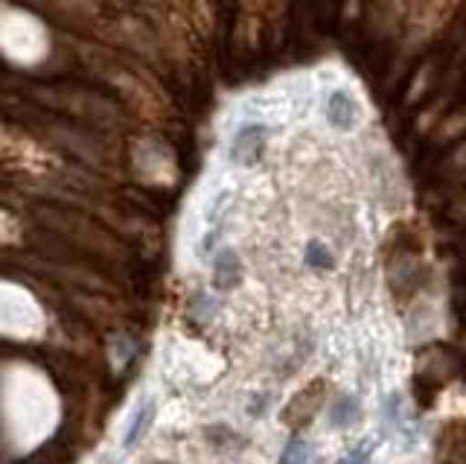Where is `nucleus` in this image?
<instances>
[{
  "mask_svg": "<svg viewBox=\"0 0 466 464\" xmlns=\"http://www.w3.org/2000/svg\"><path fill=\"white\" fill-rule=\"evenodd\" d=\"M324 114L335 132H353L361 120V106L347 88H335L324 99Z\"/></svg>",
  "mask_w": 466,
  "mask_h": 464,
  "instance_id": "f257e3e1",
  "label": "nucleus"
},
{
  "mask_svg": "<svg viewBox=\"0 0 466 464\" xmlns=\"http://www.w3.org/2000/svg\"><path fill=\"white\" fill-rule=\"evenodd\" d=\"M266 140H268V129L262 123H245L237 138H233V158H237L239 164L251 167L257 164L262 152H266Z\"/></svg>",
  "mask_w": 466,
  "mask_h": 464,
  "instance_id": "f03ea898",
  "label": "nucleus"
},
{
  "mask_svg": "<svg viewBox=\"0 0 466 464\" xmlns=\"http://www.w3.org/2000/svg\"><path fill=\"white\" fill-rule=\"evenodd\" d=\"M320 400H324V383H312L309 388H303L300 395L291 400V406L286 409L283 420H286L289 427H300L303 420H309L315 415Z\"/></svg>",
  "mask_w": 466,
  "mask_h": 464,
  "instance_id": "7ed1b4c3",
  "label": "nucleus"
},
{
  "mask_svg": "<svg viewBox=\"0 0 466 464\" xmlns=\"http://www.w3.org/2000/svg\"><path fill=\"white\" fill-rule=\"evenodd\" d=\"M359 418V400L356 397H350V395H344V397H339L332 403V412H329V424L332 427H350L353 420Z\"/></svg>",
  "mask_w": 466,
  "mask_h": 464,
  "instance_id": "20e7f679",
  "label": "nucleus"
},
{
  "mask_svg": "<svg viewBox=\"0 0 466 464\" xmlns=\"http://www.w3.org/2000/svg\"><path fill=\"white\" fill-rule=\"evenodd\" d=\"M239 281V260L233 252H222L216 260V284L218 286H233Z\"/></svg>",
  "mask_w": 466,
  "mask_h": 464,
  "instance_id": "39448f33",
  "label": "nucleus"
},
{
  "mask_svg": "<svg viewBox=\"0 0 466 464\" xmlns=\"http://www.w3.org/2000/svg\"><path fill=\"white\" fill-rule=\"evenodd\" d=\"M306 263L312 269H332V252L327 249V242L309 240V245H306Z\"/></svg>",
  "mask_w": 466,
  "mask_h": 464,
  "instance_id": "423d86ee",
  "label": "nucleus"
},
{
  "mask_svg": "<svg viewBox=\"0 0 466 464\" xmlns=\"http://www.w3.org/2000/svg\"><path fill=\"white\" fill-rule=\"evenodd\" d=\"M306 461H309V447H306V441H300V438H291L277 464H306Z\"/></svg>",
  "mask_w": 466,
  "mask_h": 464,
  "instance_id": "0eeeda50",
  "label": "nucleus"
},
{
  "mask_svg": "<svg viewBox=\"0 0 466 464\" xmlns=\"http://www.w3.org/2000/svg\"><path fill=\"white\" fill-rule=\"evenodd\" d=\"M339 464H370V453H368V447H359L353 449V453H347Z\"/></svg>",
  "mask_w": 466,
  "mask_h": 464,
  "instance_id": "6e6552de",
  "label": "nucleus"
}]
</instances>
